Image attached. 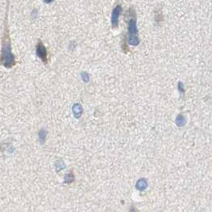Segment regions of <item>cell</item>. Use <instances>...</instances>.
<instances>
[{
	"label": "cell",
	"instance_id": "6da1fadb",
	"mask_svg": "<svg viewBox=\"0 0 212 212\" xmlns=\"http://www.w3.org/2000/svg\"><path fill=\"white\" fill-rule=\"evenodd\" d=\"M9 3L7 1L4 21H3V37H2V48H1V54H0V65L4 67L10 69L15 66L16 64L15 55L12 53V46L10 37V30L8 26V11H9Z\"/></svg>",
	"mask_w": 212,
	"mask_h": 212
},
{
	"label": "cell",
	"instance_id": "7a4b0ae2",
	"mask_svg": "<svg viewBox=\"0 0 212 212\" xmlns=\"http://www.w3.org/2000/svg\"><path fill=\"white\" fill-rule=\"evenodd\" d=\"M36 51H37V55L38 56V57L40 58L41 60L43 61V62L46 64L48 62L47 60V51L46 49L44 46V45L43 44V43L39 41L37 44L36 46Z\"/></svg>",
	"mask_w": 212,
	"mask_h": 212
},
{
	"label": "cell",
	"instance_id": "3957f363",
	"mask_svg": "<svg viewBox=\"0 0 212 212\" xmlns=\"http://www.w3.org/2000/svg\"><path fill=\"white\" fill-rule=\"evenodd\" d=\"M120 6H117V7H116L113 10V13H112V23L113 26H117V18L119 17V15H120Z\"/></svg>",
	"mask_w": 212,
	"mask_h": 212
}]
</instances>
